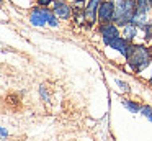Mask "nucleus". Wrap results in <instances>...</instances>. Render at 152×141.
<instances>
[{"mask_svg":"<svg viewBox=\"0 0 152 141\" xmlns=\"http://www.w3.org/2000/svg\"><path fill=\"white\" fill-rule=\"evenodd\" d=\"M126 62L134 72H141L152 62V48L147 44H136L131 43L129 52L126 56Z\"/></svg>","mask_w":152,"mask_h":141,"instance_id":"obj_1","label":"nucleus"},{"mask_svg":"<svg viewBox=\"0 0 152 141\" xmlns=\"http://www.w3.org/2000/svg\"><path fill=\"white\" fill-rule=\"evenodd\" d=\"M98 33L102 35V39L105 44H108L110 41H113L115 38L121 36V31H119V26L113 21L108 23H100L98 25Z\"/></svg>","mask_w":152,"mask_h":141,"instance_id":"obj_2","label":"nucleus"},{"mask_svg":"<svg viewBox=\"0 0 152 141\" xmlns=\"http://www.w3.org/2000/svg\"><path fill=\"white\" fill-rule=\"evenodd\" d=\"M102 3V0H88L85 5V26L92 28L95 23H98V7Z\"/></svg>","mask_w":152,"mask_h":141,"instance_id":"obj_3","label":"nucleus"},{"mask_svg":"<svg viewBox=\"0 0 152 141\" xmlns=\"http://www.w3.org/2000/svg\"><path fill=\"white\" fill-rule=\"evenodd\" d=\"M115 20V3L113 0H102L98 7V23H108Z\"/></svg>","mask_w":152,"mask_h":141,"instance_id":"obj_4","label":"nucleus"},{"mask_svg":"<svg viewBox=\"0 0 152 141\" xmlns=\"http://www.w3.org/2000/svg\"><path fill=\"white\" fill-rule=\"evenodd\" d=\"M51 13H53V10H49L48 7H39V5H38L36 8H33V12H31V15H30L31 25L44 26L48 23V18H49Z\"/></svg>","mask_w":152,"mask_h":141,"instance_id":"obj_5","label":"nucleus"},{"mask_svg":"<svg viewBox=\"0 0 152 141\" xmlns=\"http://www.w3.org/2000/svg\"><path fill=\"white\" fill-rule=\"evenodd\" d=\"M53 12L57 18L61 20H69L72 16V5L66 2V0H56L53 7Z\"/></svg>","mask_w":152,"mask_h":141,"instance_id":"obj_6","label":"nucleus"},{"mask_svg":"<svg viewBox=\"0 0 152 141\" xmlns=\"http://www.w3.org/2000/svg\"><path fill=\"white\" fill-rule=\"evenodd\" d=\"M108 48H111V49H115V51H118L121 56H128V52H129V48H131V43L128 41V39H124L123 36H118V38H115L113 41H110L108 44Z\"/></svg>","mask_w":152,"mask_h":141,"instance_id":"obj_7","label":"nucleus"},{"mask_svg":"<svg viewBox=\"0 0 152 141\" xmlns=\"http://www.w3.org/2000/svg\"><path fill=\"white\" fill-rule=\"evenodd\" d=\"M131 23L136 26V28L142 30L145 25L149 23V18H147V13H141V12H136L131 18Z\"/></svg>","mask_w":152,"mask_h":141,"instance_id":"obj_8","label":"nucleus"},{"mask_svg":"<svg viewBox=\"0 0 152 141\" xmlns=\"http://www.w3.org/2000/svg\"><path fill=\"white\" fill-rule=\"evenodd\" d=\"M136 35H137V28H136V26L132 25V23H128V25L123 26V30H121V36H123L124 39H128L129 43L134 41Z\"/></svg>","mask_w":152,"mask_h":141,"instance_id":"obj_9","label":"nucleus"},{"mask_svg":"<svg viewBox=\"0 0 152 141\" xmlns=\"http://www.w3.org/2000/svg\"><path fill=\"white\" fill-rule=\"evenodd\" d=\"M121 103L124 105L131 113H139V111H141V105L136 103V102H132V100H121Z\"/></svg>","mask_w":152,"mask_h":141,"instance_id":"obj_10","label":"nucleus"},{"mask_svg":"<svg viewBox=\"0 0 152 141\" xmlns=\"http://www.w3.org/2000/svg\"><path fill=\"white\" fill-rule=\"evenodd\" d=\"M139 113H141L142 117H145L149 121H152V107H151V105H142Z\"/></svg>","mask_w":152,"mask_h":141,"instance_id":"obj_11","label":"nucleus"},{"mask_svg":"<svg viewBox=\"0 0 152 141\" xmlns=\"http://www.w3.org/2000/svg\"><path fill=\"white\" fill-rule=\"evenodd\" d=\"M142 30H144V33H145V39L149 41V39L152 38V23H151V20H149V23H147V25H145Z\"/></svg>","mask_w":152,"mask_h":141,"instance_id":"obj_12","label":"nucleus"},{"mask_svg":"<svg viewBox=\"0 0 152 141\" xmlns=\"http://www.w3.org/2000/svg\"><path fill=\"white\" fill-rule=\"evenodd\" d=\"M116 84L119 85V89H121V90H124V92H129V84L128 82H124V80H116Z\"/></svg>","mask_w":152,"mask_h":141,"instance_id":"obj_13","label":"nucleus"},{"mask_svg":"<svg viewBox=\"0 0 152 141\" xmlns=\"http://www.w3.org/2000/svg\"><path fill=\"white\" fill-rule=\"evenodd\" d=\"M56 0H38V5L39 7H49L51 3H54Z\"/></svg>","mask_w":152,"mask_h":141,"instance_id":"obj_14","label":"nucleus"},{"mask_svg":"<svg viewBox=\"0 0 152 141\" xmlns=\"http://www.w3.org/2000/svg\"><path fill=\"white\" fill-rule=\"evenodd\" d=\"M39 92H41V97L44 98V100H49V94H46V87H44V85H41V89H39Z\"/></svg>","mask_w":152,"mask_h":141,"instance_id":"obj_15","label":"nucleus"},{"mask_svg":"<svg viewBox=\"0 0 152 141\" xmlns=\"http://www.w3.org/2000/svg\"><path fill=\"white\" fill-rule=\"evenodd\" d=\"M0 136H2V138H7L8 136V131L5 130V128H2V126H0Z\"/></svg>","mask_w":152,"mask_h":141,"instance_id":"obj_16","label":"nucleus"},{"mask_svg":"<svg viewBox=\"0 0 152 141\" xmlns=\"http://www.w3.org/2000/svg\"><path fill=\"white\" fill-rule=\"evenodd\" d=\"M149 82H151V84H152V75H151V79H149Z\"/></svg>","mask_w":152,"mask_h":141,"instance_id":"obj_17","label":"nucleus"},{"mask_svg":"<svg viewBox=\"0 0 152 141\" xmlns=\"http://www.w3.org/2000/svg\"><path fill=\"white\" fill-rule=\"evenodd\" d=\"M0 5H2V0H0Z\"/></svg>","mask_w":152,"mask_h":141,"instance_id":"obj_18","label":"nucleus"}]
</instances>
